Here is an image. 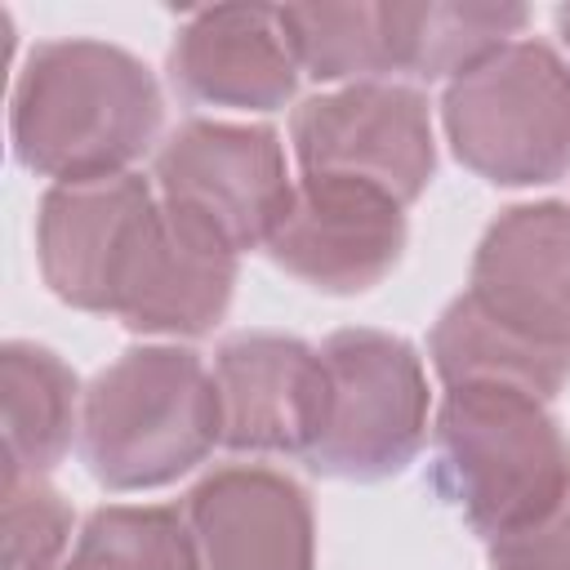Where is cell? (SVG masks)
<instances>
[{
    "label": "cell",
    "mask_w": 570,
    "mask_h": 570,
    "mask_svg": "<svg viewBox=\"0 0 570 570\" xmlns=\"http://www.w3.org/2000/svg\"><path fill=\"white\" fill-rule=\"evenodd\" d=\"M67 570H200L187 517L178 508L107 503L89 512Z\"/></svg>",
    "instance_id": "d6986e66"
},
{
    "label": "cell",
    "mask_w": 570,
    "mask_h": 570,
    "mask_svg": "<svg viewBox=\"0 0 570 570\" xmlns=\"http://www.w3.org/2000/svg\"><path fill=\"white\" fill-rule=\"evenodd\" d=\"M160 227V196L142 174L53 183L36 205V263L49 294L76 312L120 316Z\"/></svg>",
    "instance_id": "52a82bcc"
},
{
    "label": "cell",
    "mask_w": 570,
    "mask_h": 570,
    "mask_svg": "<svg viewBox=\"0 0 570 570\" xmlns=\"http://www.w3.org/2000/svg\"><path fill=\"white\" fill-rule=\"evenodd\" d=\"M4 570H62L71 548V503L49 481L4 485Z\"/></svg>",
    "instance_id": "ffe728a7"
},
{
    "label": "cell",
    "mask_w": 570,
    "mask_h": 570,
    "mask_svg": "<svg viewBox=\"0 0 570 570\" xmlns=\"http://www.w3.org/2000/svg\"><path fill=\"white\" fill-rule=\"evenodd\" d=\"M80 383L71 365L40 343L9 338L0 347L4 405V485L45 481L80 441Z\"/></svg>",
    "instance_id": "9a60e30c"
},
{
    "label": "cell",
    "mask_w": 570,
    "mask_h": 570,
    "mask_svg": "<svg viewBox=\"0 0 570 570\" xmlns=\"http://www.w3.org/2000/svg\"><path fill=\"white\" fill-rule=\"evenodd\" d=\"M156 196L232 254L267 249L294 178L272 125L183 120L156 151Z\"/></svg>",
    "instance_id": "8992f818"
},
{
    "label": "cell",
    "mask_w": 570,
    "mask_h": 570,
    "mask_svg": "<svg viewBox=\"0 0 570 570\" xmlns=\"http://www.w3.org/2000/svg\"><path fill=\"white\" fill-rule=\"evenodd\" d=\"M325 423L307 454L316 476L387 481L401 476L428 441V370L414 343L387 330L352 325L321 343Z\"/></svg>",
    "instance_id": "5b68a950"
},
{
    "label": "cell",
    "mask_w": 570,
    "mask_h": 570,
    "mask_svg": "<svg viewBox=\"0 0 570 570\" xmlns=\"http://www.w3.org/2000/svg\"><path fill=\"white\" fill-rule=\"evenodd\" d=\"M485 557L490 570H570V490L530 530L485 543Z\"/></svg>",
    "instance_id": "44dd1931"
},
{
    "label": "cell",
    "mask_w": 570,
    "mask_h": 570,
    "mask_svg": "<svg viewBox=\"0 0 570 570\" xmlns=\"http://www.w3.org/2000/svg\"><path fill=\"white\" fill-rule=\"evenodd\" d=\"M298 76L276 4L191 9L169 45V85L196 107L276 111L294 98Z\"/></svg>",
    "instance_id": "4fadbf2b"
},
{
    "label": "cell",
    "mask_w": 570,
    "mask_h": 570,
    "mask_svg": "<svg viewBox=\"0 0 570 570\" xmlns=\"http://www.w3.org/2000/svg\"><path fill=\"white\" fill-rule=\"evenodd\" d=\"M405 205L379 187L303 174L267 240V258L285 276L347 298L392 276L405 254Z\"/></svg>",
    "instance_id": "9c48e42d"
},
{
    "label": "cell",
    "mask_w": 570,
    "mask_h": 570,
    "mask_svg": "<svg viewBox=\"0 0 570 570\" xmlns=\"http://www.w3.org/2000/svg\"><path fill=\"white\" fill-rule=\"evenodd\" d=\"M214 387L227 450L312 454L330 392L321 347L276 330L232 334L214 352Z\"/></svg>",
    "instance_id": "30bf717a"
},
{
    "label": "cell",
    "mask_w": 570,
    "mask_h": 570,
    "mask_svg": "<svg viewBox=\"0 0 570 570\" xmlns=\"http://www.w3.org/2000/svg\"><path fill=\"white\" fill-rule=\"evenodd\" d=\"M289 142L303 174L379 187L405 209L436 174L432 107L401 80H361L303 98L289 116Z\"/></svg>",
    "instance_id": "ba28073f"
},
{
    "label": "cell",
    "mask_w": 570,
    "mask_h": 570,
    "mask_svg": "<svg viewBox=\"0 0 570 570\" xmlns=\"http://www.w3.org/2000/svg\"><path fill=\"white\" fill-rule=\"evenodd\" d=\"M454 160L494 187H543L570 174V62L548 40H512L441 98Z\"/></svg>",
    "instance_id": "277c9868"
},
{
    "label": "cell",
    "mask_w": 570,
    "mask_h": 570,
    "mask_svg": "<svg viewBox=\"0 0 570 570\" xmlns=\"http://www.w3.org/2000/svg\"><path fill=\"white\" fill-rule=\"evenodd\" d=\"M76 445L107 490H156L187 476L223 445L214 370L178 343L120 352L85 387Z\"/></svg>",
    "instance_id": "3957f363"
},
{
    "label": "cell",
    "mask_w": 570,
    "mask_h": 570,
    "mask_svg": "<svg viewBox=\"0 0 570 570\" xmlns=\"http://www.w3.org/2000/svg\"><path fill=\"white\" fill-rule=\"evenodd\" d=\"M236 276L240 254L160 205V227L120 307V325L156 338H200L227 316Z\"/></svg>",
    "instance_id": "5bb4252c"
},
{
    "label": "cell",
    "mask_w": 570,
    "mask_h": 570,
    "mask_svg": "<svg viewBox=\"0 0 570 570\" xmlns=\"http://www.w3.org/2000/svg\"><path fill=\"white\" fill-rule=\"evenodd\" d=\"M530 22L525 4L490 0H383L392 76L454 80L512 45Z\"/></svg>",
    "instance_id": "2e32d148"
},
{
    "label": "cell",
    "mask_w": 570,
    "mask_h": 570,
    "mask_svg": "<svg viewBox=\"0 0 570 570\" xmlns=\"http://www.w3.org/2000/svg\"><path fill=\"white\" fill-rule=\"evenodd\" d=\"M552 22H557V36L566 40V49H570V4H561L557 13H552Z\"/></svg>",
    "instance_id": "7402d4cb"
},
{
    "label": "cell",
    "mask_w": 570,
    "mask_h": 570,
    "mask_svg": "<svg viewBox=\"0 0 570 570\" xmlns=\"http://www.w3.org/2000/svg\"><path fill=\"white\" fill-rule=\"evenodd\" d=\"M294 58L303 76L321 85H361L392 80L383 0H312L281 4Z\"/></svg>",
    "instance_id": "ac0fdd59"
},
{
    "label": "cell",
    "mask_w": 570,
    "mask_h": 570,
    "mask_svg": "<svg viewBox=\"0 0 570 570\" xmlns=\"http://www.w3.org/2000/svg\"><path fill=\"white\" fill-rule=\"evenodd\" d=\"M183 517L200 570H316L312 499L276 468H214L191 485Z\"/></svg>",
    "instance_id": "8fae6325"
},
{
    "label": "cell",
    "mask_w": 570,
    "mask_h": 570,
    "mask_svg": "<svg viewBox=\"0 0 570 570\" xmlns=\"http://www.w3.org/2000/svg\"><path fill=\"white\" fill-rule=\"evenodd\" d=\"M432 370L445 387H517L539 401H552L570 379V352L543 347L490 312H481L468 294L445 303L428 334Z\"/></svg>",
    "instance_id": "e0dca14e"
},
{
    "label": "cell",
    "mask_w": 570,
    "mask_h": 570,
    "mask_svg": "<svg viewBox=\"0 0 570 570\" xmlns=\"http://www.w3.org/2000/svg\"><path fill=\"white\" fill-rule=\"evenodd\" d=\"M165 94L151 67L107 40H40L9 94V138L22 169L53 183L129 174L160 134Z\"/></svg>",
    "instance_id": "6da1fadb"
},
{
    "label": "cell",
    "mask_w": 570,
    "mask_h": 570,
    "mask_svg": "<svg viewBox=\"0 0 570 570\" xmlns=\"http://www.w3.org/2000/svg\"><path fill=\"white\" fill-rule=\"evenodd\" d=\"M463 294L499 325L570 352V205L530 200L503 209L476 240Z\"/></svg>",
    "instance_id": "7c38bea8"
},
{
    "label": "cell",
    "mask_w": 570,
    "mask_h": 570,
    "mask_svg": "<svg viewBox=\"0 0 570 570\" xmlns=\"http://www.w3.org/2000/svg\"><path fill=\"white\" fill-rule=\"evenodd\" d=\"M548 405L517 387H445L428 476L481 543L530 530L570 490V441Z\"/></svg>",
    "instance_id": "7a4b0ae2"
}]
</instances>
